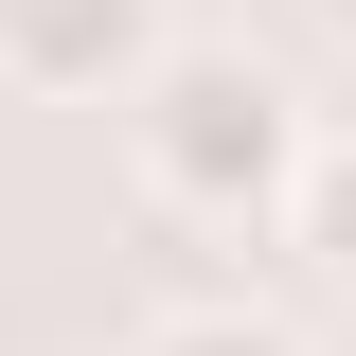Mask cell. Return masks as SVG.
I'll return each mask as SVG.
<instances>
[{
    "label": "cell",
    "mask_w": 356,
    "mask_h": 356,
    "mask_svg": "<svg viewBox=\"0 0 356 356\" xmlns=\"http://www.w3.org/2000/svg\"><path fill=\"white\" fill-rule=\"evenodd\" d=\"M125 161H143L161 214H196V232H267L285 196H303L321 125H303V89L267 72L250 36H178L161 72L125 89Z\"/></svg>",
    "instance_id": "cell-1"
},
{
    "label": "cell",
    "mask_w": 356,
    "mask_h": 356,
    "mask_svg": "<svg viewBox=\"0 0 356 356\" xmlns=\"http://www.w3.org/2000/svg\"><path fill=\"white\" fill-rule=\"evenodd\" d=\"M161 54H178L161 0H0V89H36V107H125Z\"/></svg>",
    "instance_id": "cell-2"
},
{
    "label": "cell",
    "mask_w": 356,
    "mask_h": 356,
    "mask_svg": "<svg viewBox=\"0 0 356 356\" xmlns=\"http://www.w3.org/2000/svg\"><path fill=\"white\" fill-rule=\"evenodd\" d=\"M285 232H303V267H321V285L356 303V143H321V161H303V196H285Z\"/></svg>",
    "instance_id": "cell-3"
},
{
    "label": "cell",
    "mask_w": 356,
    "mask_h": 356,
    "mask_svg": "<svg viewBox=\"0 0 356 356\" xmlns=\"http://www.w3.org/2000/svg\"><path fill=\"white\" fill-rule=\"evenodd\" d=\"M125 356H303L285 321H250V303H178V321H143Z\"/></svg>",
    "instance_id": "cell-4"
},
{
    "label": "cell",
    "mask_w": 356,
    "mask_h": 356,
    "mask_svg": "<svg viewBox=\"0 0 356 356\" xmlns=\"http://www.w3.org/2000/svg\"><path fill=\"white\" fill-rule=\"evenodd\" d=\"M321 18H339V36H356V0H321Z\"/></svg>",
    "instance_id": "cell-5"
}]
</instances>
